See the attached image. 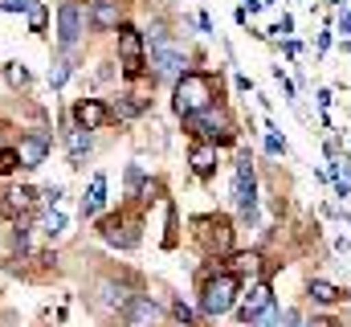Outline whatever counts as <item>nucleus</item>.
I'll return each instance as SVG.
<instances>
[{
	"mask_svg": "<svg viewBox=\"0 0 351 327\" xmlns=\"http://www.w3.org/2000/svg\"><path fill=\"white\" fill-rule=\"evenodd\" d=\"M217 78L213 74H204V70H184L180 78H176V111L180 115H196V111H204V106H213L217 102Z\"/></svg>",
	"mask_w": 351,
	"mask_h": 327,
	"instance_id": "nucleus-1",
	"label": "nucleus"
},
{
	"mask_svg": "<svg viewBox=\"0 0 351 327\" xmlns=\"http://www.w3.org/2000/svg\"><path fill=\"white\" fill-rule=\"evenodd\" d=\"M237 291H241V278H237V274H217V278H208V282H204V295H200V311H204L208 319L225 315V311L237 303Z\"/></svg>",
	"mask_w": 351,
	"mask_h": 327,
	"instance_id": "nucleus-2",
	"label": "nucleus"
},
{
	"mask_svg": "<svg viewBox=\"0 0 351 327\" xmlns=\"http://www.w3.org/2000/svg\"><path fill=\"white\" fill-rule=\"evenodd\" d=\"M184 123H188L192 135H208V139H217V144H233V139H237V131L225 123V115H221L217 102L204 106V111H196V115H184Z\"/></svg>",
	"mask_w": 351,
	"mask_h": 327,
	"instance_id": "nucleus-3",
	"label": "nucleus"
},
{
	"mask_svg": "<svg viewBox=\"0 0 351 327\" xmlns=\"http://www.w3.org/2000/svg\"><path fill=\"white\" fill-rule=\"evenodd\" d=\"M86 21H90V12L78 0H66V4L58 8V41H62V49H74V45L82 41Z\"/></svg>",
	"mask_w": 351,
	"mask_h": 327,
	"instance_id": "nucleus-4",
	"label": "nucleus"
},
{
	"mask_svg": "<svg viewBox=\"0 0 351 327\" xmlns=\"http://www.w3.org/2000/svg\"><path fill=\"white\" fill-rule=\"evenodd\" d=\"M233 205H237L245 217H254V209H258V176H254L250 156H241V160H237V172H233Z\"/></svg>",
	"mask_w": 351,
	"mask_h": 327,
	"instance_id": "nucleus-5",
	"label": "nucleus"
},
{
	"mask_svg": "<svg viewBox=\"0 0 351 327\" xmlns=\"http://www.w3.org/2000/svg\"><path fill=\"white\" fill-rule=\"evenodd\" d=\"M119 58H123V70L131 78L143 74V33L135 25H119Z\"/></svg>",
	"mask_w": 351,
	"mask_h": 327,
	"instance_id": "nucleus-6",
	"label": "nucleus"
},
{
	"mask_svg": "<svg viewBox=\"0 0 351 327\" xmlns=\"http://www.w3.org/2000/svg\"><path fill=\"white\" fill-rule=\"evenodd\" d=\"M152 66H156V78H180V74H184V66H188V58H184L176 45H168V41H156Z\"/></svg>",
	"mask_w": 351,
	"mask_h": 327,
	"instance_id": "nucleus-7",
	"label": "nucleus"
},
{
	"mask_svg": "<svg viewBox=\"0 0 351 327\" xmlns=\"http://www.w3.org/2000/svg\"><path fill=\"white\" fill-rule=\"evenodd\" d=\"M16 156H21V168H41V164H45V156H49V135H41V131L21 135Z\"/></svg>",
	"mask_w": 351,
	"mask_h": 327,
	"instance_id": "nucleus-8",
	"label": "nucleus"
},
{
	"mask_svg": "<svg viewBox=\"0 0 351 327\" xmlns=\"http://www.w3.org/2000/svg\"><path fill=\"white\" fill-rule=\"evenodd\" d=\"M106 119H110V111H106L98 98H78V102H74V123H78L82 131H98Z\"/></svg>",
	"mask_w": 351,
	"mask_h": 327,
	"instance_id": "nucleus-9",
	"label": "nucleus"
},
{
	"mask_svg": "<svg viewBox=\"0 0 351 327\" xmlns=\"http://www.w3.org/2000/svg\"><path fill=\"white\" fill-rule=\"evenodd\" d=\"M123 311H127V327H152L156 319H160V307H156L152 299H143V295H139V299H131Z\"/></svg>",
	"mask_w": 351,
	"mask_h": 327,
	"instance_id": "nucleus-10",
	"label": "nucleus"
},
{
	"mask_svg": "<svg viewBox=\"0 0 351 327\" xmlns=\"http://www.w3.org/2000/svg\"><path fill=\"white\" fill-rule=\"evenodd\" d=\"M192 172H196L200 180H208V176L217 172V144H196V148H192Z\"/></svg>",
	"mask_w": 351,
	"mask_h": 327,
	"instance_id": "nucleus-11",
	"label": "nucleus"
},
{
	"mask_svg": "<svg viewBox=\"0 0 351 327\" xmlns=\"http://www.w3.org/2000/svg\"><path fill=\"white\" fill-rule=\"evenodd\" d=\"M90 25L94 29H114L119 25V4L114 0H94L90 4Z\"/></svg>",
	"mask_w": 351,
	"mask_h": 327,
	"instance_id": "nucleus-12",
	"label": "nucleus"
},
{
	"mask_svg": "<svg viewBox=\"0 0 351 327\" xmlns=\"http://www.w3.org/2000/svg\"><path fill=\"white\" fill-rule=\"evenodd\" d=\"M66 139H70V164H74V168H82V164H86V156H90V148H94L90 131H82V127H74V131H70Z\"/></svg>",
	"mask_w": 351,
	"mask_h": 327,
	"instance_id": "nucleus-13",
	"label": "nucleus"
},
{
	"mask_svg": "<svg viewBox=\"0 0 351 327\" xmlns=\"http://www.w3.org/2000/svg\"><path fill=\"white\" fill-rule=\"evenodd\" d=\"M269 303H274V299H269V286H265V282H258V286H254V291H250V295L241 299V319H250V315L265 311Z\"/></svg>",
	"mask_w": 351,
	"mask_h": 327,
	"instance_id": "nucleus-14",
	"label": "nucleus"
},
{
	"mask_svg": "<svg viewBox=\"0 0 351 327\" xmlns=\"http://www.w3.org/2000/svg\"><path fill=\"white\" fill-rule=\"evenodd\" d=\"M102 205H106V176H94L90 180V196L82 201V213L94 217V213H102Z\"/></svg>",
	"mask_w": 351,
	"mask_h": 327,
	"instance_id": "nucleus-15",
	"label": "nucleus"
},
{
	"mask_svg": "<svg viewBox=\"0 0 351 327\" xmlns=\"http://www.w3.org/2000/svg\"><path fill=\"white\" fill-rule=\"evenodd\" d=\"M311 299H315V303H323V307H331V303H339V299H343V291H339V286H331V282H323V278H315V282H311Z\"/></svg>",
	"mask_w": 351,
	"mask_h": 327,
	"instance_id": "nucleus-16",
	"label": "nucleus"
},
{
	"mask_svg": "<svg viewBox=\"0 0 351 327\" xmlns=\"http://www.w3.org/2000/svg\"><path fill=\"white\" fill-rule=\"evenodd\" d=\"M143 106H147V102H139L135 94H119V106H114V115H119V119H135V115H143Z\"/></svg>",
	"mask_w": 351,
	"mask_h": 327,
	"instance_id": "nucleus-17",
	"label": "nucleus"
},
{
	"mask_svg": "<svg viewBox=\"0 0 351 327\" xmlns=\"http://www.w3.org/2000/svg\"><path fill=\"white\" fill-rule=\"evenodd\" d=\"M102 295H106L102 303H106V307H119V311L131 303V299H127V291H123V286H114V282H106V286H102Z\"/></svg>",
	"mask_w": 351,
	"mask_h": 327,
	"instance_id": "nucleus-18",
	"label": "nucleus"
},
{
	"mask_svg": "<svg viewBox=\"0 0 351 327\" xmlns=\"http://www.w3.org/2000/svg\"><path fill=\"white\" fill-rule=\"evenodd\" d=\"M41 229H45V238H62V234H66V217H62V213H45Z\"/></svg>",
	"mask_w": 351,
	"mask_h": 327,
	"instance_id": "nucleus-19",
	"label": "nucleus"
},
{
	"mask_svg": "<svg viewBox=\"0 0 351 327\" xmlns=\"http://www.w3.org/2000/svg\"><path fill=\"white\" fill-rule=\"evenodd\" d=\"M245 324L250 327H278V311H274V303H269L265 311H258V315H250Z\"/></svg>",
	"mask_w": 351,
	"mask_h": 327,
	"instance_id": "nucleus-20",
	"label": "nucleus"
},
{
	"mask_svg": "<svg viewBox=\"0 0 351 327\" xmlns=\"http://www.w3.org/2000/svg\"><path fill=\"white\" fill-rule=\"evenodd\" d=\"M33 205V188H12L8 192V209H29Z\"/></svg>",
	"mask_w": 351,
	"mask_h": 327,
	"instance_id": "nucleus-21",
	"label": "nucleus"
},
{
	"mask_svg": "<svg viewBox=\"0 0 351 327\" xmlns=\"http://www.w3.org/2000/svg\"><path fill=\"white\" fill-rule=\"evenodd\" d=\"M16 168H21L16 148H4V152H0V172H16Z\"/></svg>",
	"mask_w": 351,
	"mask_h": 327,
	"instance_id": "nucleus-22",
	"label": "nucleus"
},
{
	"mask_svg": "<svg viewBox=\"0 0 351 327\" xmlns=\"http://www.w3.org/2000/svg\"><path fill=\"white\" fill-rule=\"evenodd\" d=\"M66 78H70V62H53V70H49V82H53V86H62Z\"/></svg>",
	"mask_w": 351,
	"mask_h": 327,
	"instance_id": "nucleus-23",
	"label": "nucleus"
},
{
	"mask_svg": "<svg viewBox=\"0 0 351 327\" xmlns=\"http://www.w3.org/2000/svg\"><path fill=\"white\" fill-rule=\"evenodd\" d=\"M33 4H37V0H0V8H4V12H29Z\"/></svg>",
	"mask_w": 351,
	"mask_h": 327,
	"instance_id": "nucleus-24",
	"label": "nucleus"
},
{
	"mask_svg": "<svg viewBox=\"0 0 351 327\" xmlns=\"http://www.w3.org/2000/svg\"><path fill=\"white\" fill-rule=\"evenodd\" d=\"M8 82L12 86H29V70L25 66H8Z\"/></svg>",
	"mask_w": 351,
	"mask_h": 327,
	"instance_id": "nucleus-25",
	"label": "nucleus"
},
{
	"mask_svg": "<svg viewBox=\"0 0 351 327\" xmlns=\"http://www.w3.org/2000/svg\"><path fill=\"white\" fill-rule=\"evenodd\" d=\"M127 184H131V188L139 192V188L147 184V176H143V168H131V172H127Z\"/></svg>",
	"mask_w": 351,
	"mask_h": 327,
	"instance_id": "nucleus-26",
	"label": "nucleus"
},
{
	"mask_svg": "<svg viewBox=\"0 0 351 327\" xmlns=\"http://www.w3.org/2000/svg\"><path fill=\"white\" fill-rule=\"evenodd\" d=\"M29 25H33V29H41V25H45V8H41V4H33V8H29Z\"/></svg>",
	"mask_w": 351,
	"mask_h": 327,
	"instance_id": "nucleus-27",
	"label": "nucleus"
},
{
	"mask_svg": "<svg viewBox=\"0 0 351 327\" xmlns=\"http://www.w3.org/2000/svg\"><path fill=\"white\" fill-rule=\"evenodd\" d=\"M265 152H269V156H282V152H286V144H282L278 135H265Z\"/></svg>",
	"mask_w": 351,
	"mask_h": 327,
	"instance_id": "nucleus-28",
	"label": "nucleus"
},
{
	"mask_svg": "<svg viewBox=\"0 0 351 327\" xmlns=\"http://www.w3.org/2000/svg\"><path fill=\"white\" fill-rule=\"evenodd\" d=\"M339 33H351V8L339 12Z\"/></svg>",
	"mask_w": 351,
	"mask_h": 327,
	"instance_id": "nucleus-29",
	"label": "nucleus"
},
{
	"mask_svg": "<svg viewBox=\"0 0 351 327\" xmlns=\"http://www.w3.org/2000/svg\"><path fill=\"white\" fill-rule=\"evenodd\" d=\"M286 327H302V315L298 311H286Z\"/></svg>",
	"mask_w": 351,
	"mask_h": 327,
	"instance_id": "nucleus-30",
	"label": "nucleus"
},
{
	"mask_svg": "<svg viewBox=\"0 0 351 327\" xmlns=\"http://www.w3.org/2000/svg\"><path fill=\"white\" fill-rule=\"evenodd\" d=\"M331 4H339V0H331Z\"/></svg>",
	"mask_w": 351,
	"mask_h": 327,
	"instance_id": "nucleus-31",
	"label": "nucleus"
},
{
	"mask_svg": "<svg viewBox=\"0 0 351 327\" xmlns=\"http://www.w3.org/2000/svg\"><path fill=\"white\" fill-rule=\"evenodd\" d=\"M86 4H94V0H86Z\"/></svg>",
	"mask_w": 351,
	"mask_h": 327,
	"instance_id": "nucleus-32",
	"label": "nucleus"
}]
</instances>
